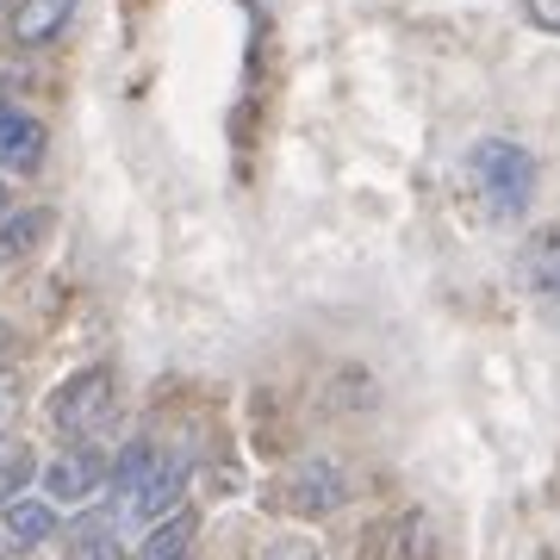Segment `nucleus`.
<instances>
[{
	"label": "nucleus",
	"mask_w": 560,
	"mask_h": 560,
	"mask_svg": "<svg viewBox=\"0 0 560 560\" xmlns=\"http://www.w3.org/2000/svg\"><path fill=\"white\" fill-rule=\"evenodd\" d=\"M7 212H13V194H7V180H0V219H7Z\"/></svg>",
	"instance_id": "nucleus-15"
},
{
	"label": "nucleus",
	"mask_w": 560,
	"mask_h": 560,
	"mask_svg": "<svg viewBox=\"0 0 560 560\" xmlns=\"http://www.w3.org/2000/svg\"><path fill=\"white\" fill-rule=\"evenodd\" d=\"M75 20V0H13L7 7V38L20 50H50Z\"/></svg>",
	"instance_id": "nucleus-6"
},
{
	"label": "nucleus",
	"mask_w": 560,
	"mask_h": 560,
	"mask_svg": "<svg viewBox=\"0 0 560 560\" xmlns=\"http://www.w3.org/2000/svg\"><path fill=\"white\" fill-rule=\"evenodd\" d=\"M106 492H113V536H150L162 517L180 511V492H187V460L156 448V442H131L113 474H106Z\"/></svg>",
	"instance_id": "nucleus-1"
},
{
	"label": "nucleus",
	"mask_w": 560,
	"mask_h": 560,
	"mask_svg": "<svg viewBox=\"0 0 560 560\" xmlns=\"http://www.w3.org/2000/svg\"><path fill=\"white\" fill-rule=\"evenodd\" d=\"M261 560H324V555H318V541L312 536H280V541H268V555Z\"/></svg>",
	"instance_id": "nucleus-12"
},
{
	"label": "nucleus",
	"mask_w": 560,
	"mask_h": 560,
	"mask_svg": "<svg viewBox=\"0 0 560 560\" xmlns=\"http://www.w3.org/2000/svg\"><path fill=\"white\" fill-rule=\"evenodd\" d=\"M106 418H113V374L106 368H81L50 393V430L69 442H88Z\"/></svg>",
	"instance_id": "nucleus-4"
},
{
	"label": "nucleus",
	"mask_w": 560,
	"mask_h": 560,
	"mask_svg": "<svg viewBox=\"0 0 560 560\" xmlns=\"http://www.w3.org/2000/svg\"><path fill=\"white\" fill-rule=\"evenodd\" d=\"M106 474H113V455H106V448L69 442V448H57V455L38 467V486L57 511H75V504H94L106 492Z\"/></svg>",
	"instance_id": "nucleus-3"
},
{
	"label": "nucleus",
	"mask_w": 560,
	"mask_h": 560,
	"mask_svg": "<svg viewBox=\"0 0 560 560\" xmlns=\"http://www.w3.org/2000/svg\"><path fill=\"white\" fill-rule=\"evenodd\" d=\"M7 555H13V548H7V529H0V560H7Z\"/></svg>",
	"instance_id": "nucleus-16"
},
{
	"label": "nucleus",
	"mask_w": 560,
	"mask_h": 560,
	"mask_svg": "<svg viewBox=\"0 0 560 560\" xmlns=\"http://www.w3.org/2000/svg\"><path fill=\"white\" fill-rule=\"evenodd\" d=\"M0 529H7V548L13 555H32V548H44V541L57 536V504L20 492V499L0 504Z\"/></svg>",
	"instance_id": "nucleus-8"
},
{
	"label": "nucleus",
	"mask_w": 560,
	"mask_h": 560,
	"mask_svg": "<svg viewBox=\"0 0 560 560\" xmlns=\"http://www.w3.org/2000/svg\"><path fill=\"white\" fill-rule=\"evenodd\" d=\"M467 180H474V200L486 206V219L517 224L536 200V156L517 138H480L467 156Z\"/></svg>",
	"instance_id": "nucleus-2"
},
{
	"label": "nucleus",
	"mask_w": 560,
	"mask_h": 560,
	"mask_svg": "<svg viewBox=\"0 0 560 560\" xmlns=\"http://www.w3.org/2000/svg\"><path fill=\"white\" fill-rule=\"evenodd\" d=\"M342 499H349V480H342L337 460H305L300 474H293V486H287V504L305 511V517H330Z\"/></svg>",
	"instance_id": "nucleus-7"
},
{
	"label": "nucleus",
	"mask_w": 560,
	"mask_h": 560,
	"mask_svg": "<svg viewBox=\"0 0 560 560\" xmlns=\"http://www.w3.org/2000/svg\"><path fill=\"white\" fill-rule=\"evenodd\" d=\"M44 231H50L44 212H7V219H0V268H13V261L32 256Z\"/></svg>",
	"instance_id": "nucleus-10"
},
{
	"label": "nucleus",
	"mask_w": 560,
	"mask_h": 560,
	"mask_svg": "<svg viewBox=\"0 0 560 560\" xmlns=\"http://www.w3.org/2000/svg\"><path fill=\"white\" fill-rule=\"evenodd\" d=\"M523 287H529L541 305L560 312V231L529 237V249H523Z\"/></svg>",
	"instance_id": "nucleus-9"
},
{
	"label": "nucleus",
	"mask_w": 560,
	"mask_h": 560,
	"mask_svg": "<svg viewBox=\"0 0 560 560\" xmlns=\"http://www.w3.org/2000/svg\"><path fill=\"white\" fill-rule=\"evenodd\" d=\"M13 411H20V381H13V374H0V430L13 423Z\"/></svg>",
	"instance_id": "nucleus-14"
},
{
	"label": "nucleus",
	"mask_w": 560,
	"mask_h": 560,
	"mask_svg": "<svg viewBox=\"0 0 560 560\" xmlns=\"http://www.w3.org/2000/svg\"><path fill=\"white\" fill-rule=\"evenodd\" d=\"M44 150H50V131H44L38 113H25L7 88H0V180H25L44 168Z\"/></svg>",
	"instance_id": "nucleus-5"
},
{
	"label": "nucleus",
	"mask_w": 560,
	"mask_h": 560,
	"mask_svg": "<svg viewBox=\"0 0 560 560\" xmlns=\"http://www.w3.org/2000/svg\"><path fill=\"white\" fill-rule=\"evenodd\" d=\"M187 548H194V517L175 511V517H162L156 529L143 536V555L138 560H187Z\"/></svg>",
	"instance_id": "nucleus-11"
},
{
	"label": "nucleus",
	"mask_w": 560,
	"mask_h": 560,
	"mask_svg": "<svg viewBox=\"0 0 560 560\" xmlns=\"http://www.w3.org/2000/svg\"><path fill=\"white\" fill-rule=\"evenodd\" d=\"M523 13H529V25H541V32H555L560 38V0H517Z\"/></svg>",
	"instance_id": "nucleus-13"
}]
</instances>
